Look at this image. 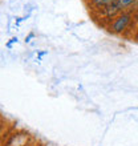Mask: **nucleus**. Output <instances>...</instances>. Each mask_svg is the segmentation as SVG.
<instances>
[{"label": "nucleus", "mask_w": 138, "mask_h": 146, "mask_svg": "<svg viewBox=\"0 0 138 146\" xmlns=\"http://www.w3.org/2000/svg\"><path fill=\"white\" fill-rule=\"evenodd\" d=\"M117 0H92V4L94 7H107V5H110V4L115 3Z\"/></svg>", "instance_id": "20e7f679"}, {"label": "nucleus", "mask_w": 138, "mask_h": 146, "mask_svg": "<svg viewBox=\"0 0 138 146\" xmlns=\"http://www.w3.org/2000/svg\"><path fill=\"white\" fill-rule=\"evenodd\" d=\"M33 36H34V35H33V33H31V35L28 36V38H25V41H27V42H28V41H29V38H32V37H33Z\"/></svg>", "instance_id": "39448f33"}, {"label": "nucleus", "mask_w": 138, "mask_h": 146, "mask_svg": "<svg viewBox=\"0 0 138 146\" xmlns=\"http://www.w3.org/2000/svg\"><path fill=\"white\" fill-rule=\"evenodd\" d=\"M135 23L138 24V13H137V16H135Z\"/></svg>", "instance_id": "423d86ee"}, {"label": "nucleus", "mask_w": 138, "mask_h": 146, "mask_svg": "<svg viewBox=\"0 0 138 146\" xmlns=\"http://www.w3.org/2000/svg\"><path fill=\"white\" fill-rule=\"evenodd\" d=\"M130 20H131L130 13H122V15L117 16L114 20V23L111 24V27H110L111 32H113V33H122L127 28Z\"/></svg>", "instance_id": "f257e3e1"}, {"label": "nucleus", "mask_w": 138, "mask_h": 146, "mask_svg": "<svg viewBox=\"0 0 138 146\" xmlns=\"http://www.w3.org/2000/svg\"><path fill=\"white\" fill-rule=\"evenodd\" d=\"M119 12H121V9L118 8V5L115 3H113V4H110V5H107V7H104L102 9H101V15H102L104 17L110 19V17L117 16Z\"/></svg>", "instance_id": "f03ea898"}, {"label": "nucleus", "mask_w": 138, "mask_h": 146, "mask_svg": "<svg viewBox=\"0 0 138 146\" xmlns=\"http://www.w3.org/2000/svg\"><path fill=\"white\" fill-rule=\"evenodd\" d=\"M135 1H137V0H117L115 4L118 5V8L121 9V11H123L125 8L130 7V5H134Z\"/></svg>", "instance_id": "7ed1b4c3"}]
</instances>
